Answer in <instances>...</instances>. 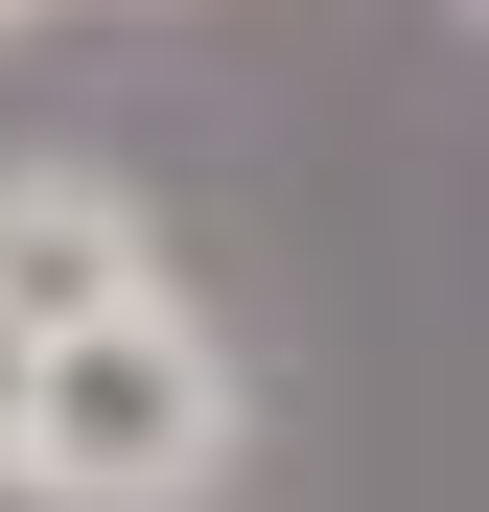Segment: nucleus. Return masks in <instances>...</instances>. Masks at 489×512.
Returning a JSON list of instances; mask_svg holds the SVG:
<instances>
[{"mask_svg": "<svg viewBox=\"0 0 489 512\" xmlns=\"http://www.w3.org/2000/svg\"><path fill=\"white\" fill-rule=\"evenodd\" d=\"M24 24H47V0H0V47H24Z\"/></svg>", "mask_w": 489, "mask_h": 512, "instance_id": "7ed1b4c3", "label": "nucleus"}, {"mask_svg": "<svg viewBox=\"0 0 489 512\" xmlns=\"http://www.w3.org/2000/svg\"><path fill=\"white\" fill-rule=\"evenodd\" d=\"M233 466H257V350L140 280L94 326H47L24 350V419H0V512H210Z\"/></svg>", "mask_w": 489, "mask_h": 512, "instance_id": "f257e3e1", "label": "nucleus"}, {"mask_svg": "<svg viewBox=\"0 0 489 512\" xmlns=\"http://www.w3.org/2000/svg\"><path fill=\"white\" fill-rule=\"evenodd\" d=\"M466 24H489V0H466Z\"/></svg>", "mask_w": 489, "mask_h": 512, "instance_id": "39448f33", "label": "nucleus"}, {"mask_svg": "<svg viewBox=\"0 0 489 512\" xmlns=\"http://www.w3.org/2000/svg\"><path fill=\"white\" fill-rule=\"evenodd\" d=\"M140 280H163V210L117 187V163H70V140L0 163V350H47V326H94Z\"/></svg>", "mask_w": 489, "mask_h": 512, "instance_id": "f03ea898", "label": "nucleus"}, {"mask_svg": "<svg viewBox=\"0 0 489 512\" xmlns=\"http://www.w3.org/2000/svg\"><path fill=\"white\" fill-rule=\"evenodd\" d=\"M0 419H24V350H0Z\"/></svg>", "mask_w": 489, "mask_h": 512, "instance_id": "20e7f679", "label": "nucleus"}]
</instances>
